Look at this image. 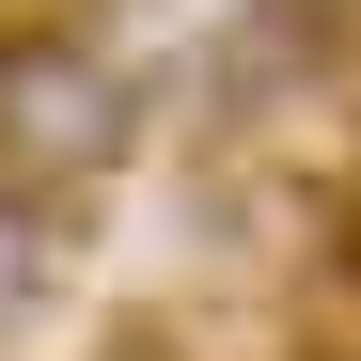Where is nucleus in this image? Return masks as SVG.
<instances>
[{
	"label": "nucleus",
	"mask_w": 361,
	"mask_h": 361,
	"mask_svg": "<svg viewBox=\"0 0 361 361\" xmlns=\"http://www.w3.org/2000/svg\"><path fill=\"white\" fill-rule=\"evenodd\" d=\"M126 142H142V94L79 32H0V189H32L63 220V189H94Z\"/></svg>",
	"instance_id": "1"
},
{
	"label": "nucleus",
	"mask_w": 361,
	"mask_h": 361,
	"mask_svg": "<svg viewBox=\"0 0 361 361\" xmlns=\"http://www.w3.org/2000/svg\"><path fill=\"white\" fill-rule=\"evenodd\" d=\"M47 267H63V220H47L32 189H0V330L47 298Z\"/></svg>",
	"instance_id": "2"
},
{
	"label": "nucleus",
	"mask_w": 361,
	"mask_h": 361,
	"mask_svg": "<svg viewBox=\"0 0 361 361\" xmlns=\"http://www.w3.org/2000/svg\"><path fill=\"white\" fill-rule=\"evenodd\" d=\"M283 16H298V32H345V16H361V0H283Z\"/></svg>",
	"instance_id": "3"
}]
</instances>
